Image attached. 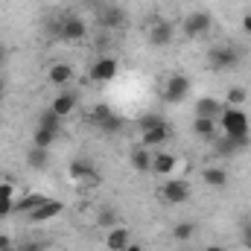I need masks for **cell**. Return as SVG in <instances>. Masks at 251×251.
Returning <instances> with one entry per match:
<instances>
[{"label":"cell","mask_w":251,"mask_h":251,"mask_svg":"<svg viewBox=\"0 0 251 251\" xmlns=\"http://www.w3.org/2000/svg\"><path fill=\"white\" fill-rule=\"evenodd\" d=\"M204 251H225V249H222V246H207Z\"/></svg>","instance_id":"ab89813d"},{"label":"cell","mask_w":251,"mask_h":251,"mask_svg":"<svg viewBox=\"0 0 251 251\" xmlns=\"http://www.w3.org/2000/svg\"><path fill=\"white\" fill-rule=\"evenodd\" d=\"M47 79H50L53 85H67V82L73 79V67H70V64H64V62H56L53 67H50Z\"/></svg>","instance_id":"44dd1931"},{"label":"cell","mask_w":251,"mask_h":251,"mask_svg":"<svg viewBox=\"0 0 251 251\" xmlns=\"http://www.w3.org/2000/svg\"><path fill=\"white\" fill-rule=\"evenodd\" d=\"M210 26H213V18L204 9H196L184 18V35L187 38H204L210 32Z\"/></svg>","instance_id":"3957f363"},{"label":"cell","mask_w":251,"mask_h":251,"mask_svg":"<svg viewBox=\"0 0 251 251\" xmlns=\"http://www.w3.org/2000/svg\"><path fill=\"white\" fill-rule=\"evenodd\" d=\"M12 210H15V201H12V199H0V219L9 216Z\"/></svg>","instance_id":"d6a6232c"},{"label":"cell","mask_w":251,"mask_h":251,"mask_svg":"<svg viewBox=\"0 0 251 251\" xmlns=\"http://www.w3.org/2000/svg\"><path fill=\"white\" fill-rule=\"evenodd\" d=\"M6 59H9V47L0 44V64H6Z\"/></svg>","instance_id":"8d00e7d4"},{"label":"cell","mask_w":251,"mask_h":251,"mask_svg":"<svg viewBox=\"0 0 251 251\" xmlns=\"http://www.w3.org/2000/svg\"><path fill=\"white\" fill-rule=\"evenodd\" d=\"M44 201H47L44 193H26L21 201H15V210H18V213H29V210H35V207L44 204Z\"/></svg>","instance_id":"7402d4cb"},{"label":"cell","mask_w":251,"mask_h":251,"mask_svg":"<svg viewBox=\"0 0 251 251\" xmlns=\"http://www.w3.org/2000/svg\"><path fill=\"white\" fill-rule=\"evenodd\" d=\"M100 131H105V134H117L120 128H123V117H117V114H111V117H105L102 123H97Z\"/></svg>","instance_id":"f1b7e54d"},{"label":"cell","mask_w":251,"mask_h":251,"mask_svg":"<svg viewBox=\"0 0 251 251\" xmlns=\"http://www.w3.org/2000/svg\"><path fill=\"white\" fill-rule=\"evenodd\" d=\"M105 246H108V251H126V246H128V228L126 225L111 228L108 237H105Z\"/></svg>","instance_id":"d6986e66"},{"label":"cell","mask_w":251,"mask_h":251,"mask_svg":"<svg viewBox=\"0 0 251 251\" xmlns=\"http://www.w3.org/2000/svg\"><path fill=\"white\" fill-rule=\"evenodd\" d=\"M56 131H50V128H41V126H35V131H32V146H41V149H50L53 143H56Z\"/></svg>","instance_id":"cb8c5ba5"},{"label":"cell","mask_w":251,"mask_h":251,"mask_svg":"<svg viewBox=\"0 0 251 251\" xmlns=\"http://www.w3.org/2000/svg\"><path fill=\"white\" fill-rule=\"evenodd\" d=\"M246 100H249L246 88H240V85H237V88H231V91H228V97H225L222 102H225V105H231V108H243V102H246Z\"/></svg>","instance_id":"484cf974"},{"label":"cell","mask_w":251,"mask_h":251,"mask_svg":"<svg viewBox=\"0 0 251 251\" xmlns=\"http://www.w3.org/2000/svg\"><path fill=\"white\" fill-rule=\"evenodd\" d=\"M117 70H120V64H117V59H111V56H100L97 62L91 64V70H88V76L94 79V82H111L114 76H117Z\"/></svg>","instance_id":"52a82bcc"},{"label":"cell","mask_w":251,"mask_h":251,"mask_svg":"<svg viewBox=\"0 0 251 251\" xmlns=\"http://www.w3.org/2000/svg\"><path fill=\"white\" fill-rule=\"evenodd\" d=\"M62 210H64L62 201H53V199H47L44 204H38L35 210H29V213H26V219H29L32 225H41V222H47V219H56Z\"/></svg>","instance_id":"30bf717a"},{"label":"cell","mask_w":251,"mask_h":251,"mask_svg":"<svg viewBox=\"0 0 251 251\" xmlns=\"http://www.w3.org/2000/svg\"><path fill=\"white\" fill-rule=\"evenodd\" d=\"M149 44H152V47H167V44H173V24L155 21V24L149 26Z\"/></svg>","instance_id":"7c38bea8"},{"label":"cell","mask_w":251,"mask_h":251,"mask_svg":"<svg viewBox=\"0 0 251 251\" xmlns=\"http://www.w3.org/2000/svg\"><path fill=\"white\" fill-rule=\"evenodd\" d=\"M201 181L213 190H222L228 184V173H225L222 167H204V170H201Z\"/></svg>","instance_id":"e0dca14e"},{"label":"cell","mask_w":251,"mask_h":251,"mask_svg":"<svg viewBox=\"0 0 251 251\" xmlns=\"http://www.w3.org/2000/svg\"><path fill=\"white\" fill-rule=\"evenodd\" d=\"M158 126H167V120L161 117V114H146L143 120H140V128L146 131V128H158Z\"/></svg>","instance_id":"f546056e"},{"label":"cell","mask_w":251,"mask_h":251,"mask_svg":"<svg viewBox=\"0 0 251 251\" xmlns=\"http://www.w3.org/2000/svg\"><path fill=\"white\" fill-rule=\"evenodd\" d=\"M193 131L199 137H204V140H213L219 134V120H213V117H196L193 120Z\"/></svg>","instance_id":"ac0fdd59"},{"label":"cell","mask_w":251,"mask_h":251,"mask_svg":"<svg viewBox=\"0 0 251 251\" xmlns=\"http://www.w3.org/2000/svg\"><path fill=\"white\" fill-rule=\"evenodd\" d=\"M243 32H249V35H251V15L243 18Z\"/></svg>","instance_id":"74e56055"},{"label":"cell","mask_w":251,"mask_h":251,"mask_svg":"<svg viewBox=\"0 0 251 251\" xmlns=\"http://www.w3.org/2000/svg\"><path fill=\"white\" fill-rule=\"evenodd\" d=\"M207 62H210L213 70H219V73H222V70H234V67L240 64V53H237L234 47H213Z\"/></svg>","instance_id":"9c48e42d"},{"label":"cell","mask_w":251,"mask_h":251,"mask_svg":"<svg viewBox=\"0 0 251 251\" xmlns=\"http://www.w3.org/2000/svg\"><path fill=\"white\" fill-rule=\"evenodd\" d=\"M56 35H59L62 41L79 44V41L88 38V24H85L79 15H67V18H62V21L56 24Z\"/></svg>","instance_id":"7a4b0ae2"},{"label":"cell","mask_w":251,"mask_h":251,"mask_svg":"<svg viewBox=\"0 0 251 251\" xmlns=\"http://www.w3.org/2000/svg\"><path fill=\"white\" fill-rule=\"evenodd\" d=\"M117 210H111V207H105V210H100L97 213V225L100 228H117Z\"/></svg>","instance_id":"83f0119b"},{"label":"cell","mask_w":251,"mask_h":251,"mask_svg":"<svg viewBox=\"0 0 251 251\" xmlns=\"http://www.w3.org/2000/svg\"><path fill=\"white\" fill-rule=\"evenodd\" d=\"M114 111H111V105H105V102H100L97 108H94V123H102L105 117H111Z\"/></svg>","instance_id":"4dcf8cb0"},{"label":"cell","mask_w":251,"mask_h":251,"mask_svg":"<svg viewBox=\"0 0 251 251\" xmlns=\"http://www.w3.org/2000/svg\"><path fill=\"white\" fill-rule=\"evenodd\" d=\"M243 243H246V246H251V222H246V225H243Z\"/></svg>","instance_id":"d590c367"},{"label":"cell","mask_w":251,"mask_h":251,"mask_svg":"<svg viewBox=\"0 0 251 251\" xmlns=\"http://www.w3.org/2000/svg\"><path fill=\"white\" fill-rule=\"evenodd\" d=\"M196 231H199L196 222H178V225L173 228V240H176V243H187V240L196 237Z\"/></svg>","instance_id":"d4e9b609"},{"label":"cell","mask_w":251,"mask_h":251,"mask_svg":"<svg viewBox=\"0 0 251 251\" xmlns=\"http://www.w3.org/2000/svg\"><path fill=\"white\" fill-rule=\"evenodd\" d=\"M222 111H225V102H219L216 97H201V100H196V117H213V120H219Z\"/></svg>","instance_id":"5bb4252c"},{"label":"cell","mask_w":251,"mask_h":251,"mask_svg":"<svg viewBox=\"0 0 251 251\" xmlns=\"http://www.w3.org/2000/svg\"><path fill=\"white\" fill-rule=\"evenodd\" d=\"M161 199L167 204H184L190 199V184L184 178H170L164 187H161Z\"/></svg>","instance_id":"ba28073f"},{"label":"cell","mask_w":251,"mask_h":251,"mask_svg":"<svg viewBox=\"0 0 251 251\" xmlns=\"http://www.w3.org/2000/svg\"><path fill=\"white\" fill-rule=\"evenodd\" d=\"M67 173H70V181H76V184H100V173H97V167H94L91 161H85V158L73 161Z\"/></svg>","instance_id":"8992f818"},{"label":"cell","mask_w":251,"mask_h":251,"mask_svg":"<svg viewBox=\"0 0 251 251\" xmlns=\"http://www.w3.org/2000/svg\"><path fill=\"white\" fill-rule=\"evenodd\" d=\"M76 102H79V97L76 94H70V91H64V94H56V100L50 102V111L53 114H59V117H70L73 114V108H76Z\"/></svg>","instance_id":"4fadbf2b"},{"label":"cell","mask_w":251,"mask_h":251,"mask_svg":"<svg viewBox=\"0 0 251 251\" xmlns=\"http://www.w3.org/2000/svg\"><path fill=\"white\" fill-rule=\"evenodd\" d=\"M126 251H143V249H140L137 243H128V246H126Z\"/></svg>","instance_id":"f35d334b"},{"label":"cell","mask_w":251,"mask_h":251,"mask_svg":"<svg viewBox=\"0 0 251 251\" xmlns=\"http://www.w3.org/2000/svg\"><path fill=\"white\" fill-rule=\"evenodd\" d=\"M38 126H41V128H50V131H56V134H59V128H62V117H59V114H53V111L47 108V111H41Z\"/></svg>","instance_id":"4316f807"},{"label":"cell","mask_w":251,"mask_h":251,"mask_svg":"<svg viewBox=\"0 0 251 251\" xmlns=\"http://www.w3.org/2000/svg\"><path fill=\"white\" fill-rule=\"evenodd\" d=\"M18 251H44V246H41V243H24Z\"/></svg>","instance_id":"e575fe53"},{"label":"cell","mask_w":251,"mask_h":251,"mask_svg":"<svg viewBox=\"0 0 251 251\" xmlns=\"http://www.w3.org/2000/svg\"><path fill=\"white\" fill-rule=\"evenodd\" d=\"M190 94V79L187 76H181V73H173L170 79H167V88H164V100L167 102H173V105H178V102H184Z\"/></svg>","instance_id":"277c9868"},{"label":"cell","mask_w":251,"mask_h":251,"mask_svg":"<svg viewBox=\"0 0 251 251\" xmlns=\"http://www.w3.org/2000/svg\"><path fill=\"white\" fill-rule=\"evenodd\" d=\"M47 161H50V152H47V149H41V146H29V152H26V164H29L32 170H44Z\"/></svg>","instance_id":"603a6c76"},{"label":"cell","mask_w":251,"mask_h":251,"mask_svg":"<svg viewBox=\"0 0 251 251\" xmlns=\"http://www.w3.org/2000/svg\"><path fill=\"white\" fill-rule=\"evenodd\" d=\"M170 126H158V128H146L143 131V137H140V146H146V149H155V146H164L167 140H170Z\"/></svg>","instance_id":"2e32d148"},{"label":"cell","mask_w":251,"mask_h":251,"mask_svg":"<svg viewBox=\"0 0 251 251\" xmlns=\"http://www.w3.org/2000/svg\"><path fill=\"white\" fill-rule=\"evenodd\" d=\"M12 251H18V249H12Z\"/></svg>","instance_id":"60d3db41"},{"label":"cell","mask_w":251,"mask_h":251,"mask_svg":"<svg viewBox=\"0 0 251 251\" xmlns=\"http://www.w3.org/2000/svg\"><path fill=\"white\" fill-rule=\"evenodd\" d=\"M176 167H178V158H176L173 152H155V155H152V173H158V176H173Z\"/></svg>","instance_id":"9a60e30c"},{"label":"cell","mask_w":251,"mask_h":251,"mask_svg":"<svg viewBox=\"0 0 251 251\" xmlns=\"http://www.w3.org/2000/svg\"><path fill=\"white\" fill-rule=\"evenodd\" d=\"M131 167H134L137 173H152V152H149L146 146L131 149Z\"/></svg>","instance_id":"ffe728a7"},{"label":"cell","mask_w":251,"mask_h":251,"mask_svg":"<svg viewBox=\"0 0 251 251\" xmlns=\"http://www.w3.org/2000/svg\"><path fill=\"white\" fill-rule=\"evenodd\" d=\"M219 131L228 137H249L251 131V120L243 108H231L225 105V111L219 114Z\"/></svg>","instance_id":"6da1fadb"},{"label":"cell","mask_w":251,"mask_h":251,"mask_svg":"<svg viewBox=\"0 0 251 251\" xmlns=\"http://www.w3.org/2000/svg\"><path fill=\"white\" fill-rule=\"evenodd\" d=\"M251 143V137H228V134H216L213 137V155H219V158H231V155H237L240 149H246Z\"/></svg>","instance_id":"5b68a950"},{"label":"cell","mask_w":251,"mask_h":251,"mask_svg":"<svg viewBox=\"0 0 251 251\" xmlns=\"http://www.w3.org/2000/svg\"><path fill=\"white\" fill-rule=\"evenodd\" d=\"M0 199H12L15 201V184L12 181H0Z\"/></svg>","instance_id":"1f68e13d"},{"label":"cell","mask_w":251,"mask_h":251,"mask_svg":"<svg viewBox=\"0 0 251 251\" xmlns=\"http://www.w3.org/2000/svg\"><path fill=\"white\" fill-rule=\"evenodd\" d=\"M12 249H15L12 237H9V234H0V251H12Z\"/></svg>","instance_id":"836d02e7"},{"label":"cell","mask_w":251,"mask_h":251,"mask_svg":"<svg viewBox=\"0 0 251 251\" xmlns=\"http://www.w3.org/2000/svg\"><path fill=\"white\" fill-rule=\"evenodd\" d=\"M97 18H100L102 29H120V26H126V9H120V6H102Z\"/></svg>","instance_id":"8fae6325"}]
</instances>
